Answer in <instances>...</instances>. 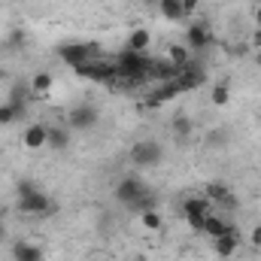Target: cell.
Wrapping results in <instances>:
<instances>
[{
	"instance_id": "1",
	"label": "cell",
	"mask_w": 261,
	"mask_h": 261,
	"mask_svg": "<svg viewBox=\"0 0 261 261\" xmlns=\"http://www.w3.org/2000/svg\"><path fill=\"white\" fill-rule=\"evenodd\" d=\"M149 67H152V55L149 52H130L122 49L116 55V70H119V79H125L130 85H140L149 79Z\"/></svg>"
},
{
	"instance_id": "2",
	"label": "cell",
	"mask_w": 261,
	"mask_h": 261,
	"mask_svg": "<svg viewBox=\"0 0 261 261\" xmlns=\"http://www.w3.org/2000/svg\"><path fill=\"white\" fill-rule=\"evenodd\" d=\"M128 158L137 170H152V167H158L164 161V146L158 140H137L130 146Z\"/></svg>"
},
{
	"instance_id": "3",
	"label": "cell",
	"mask_w": 261,
	"mask_h": 261,
	"mask_svg": "<svg viewBox=\"0 0 261 261\" xmlns=\"http://www.w3.org/2000/svg\"><path fill=\"white\" fill-rule=\"evenodd\" d=\"M149 192H152V189H149V186L143 182V176H137V173H128V176H122V179L116 182V200L125 203L128 210H134Z\"/></svg>"
},
{
	"instance_id": "4",
	"label": "cell",
	"mask_w": 261,
	"mask_h": 261,
	"mask_svg": "<svg viewBox=\"0 0 261 261\" xmlns=\"http://www.w3.org/2000/svg\"><path fill=\"white\" fill-rule=\"evenodd\" d=\"M15 210H18L21 216H49V213L55 210V200L46 195L43 189H34L31 195H21L15 200Z\"/></svg>"
},
{
	"instance_id": "5",
	"label": "cell",
	"mask_w": 261,
	"mask_h": 261,
	"mask_svg": "<svg viewBox=\"0 0 261 261\" xmlns=\"http://www.w3.org/2000/svg\"><path fill=\"white\" fill-rule=\"evenodd\" d=\"M94 52H97V46L79 43V40H76V43H61V46H58V58H61L70 70H76V67L94 61Z\"/></svg>"
},
{
	"instance_id": "6",
	"label": "cell",
	"mask_w": 261,
	"mask_h": 261,
	"mask_svg": "<svg viewBox=\"0 0 261 261\" xmlns=\"http://www.w3.org/2000/svg\"><path fill=\"white\" fill-rule=\"evenodd\" d=\"M210 206H213V203L203 195H192V197L182 200V216H186V222L192 225V231H197V234L203 231V219L210 216Z\"/></svg>"
},
{
	"instance_id": "7",
	"label": "cell",
	"mask_w": 261,
	"mask_h": 261,
	"mask_svg": "<svg viewBox=\"0 0 261 261\" xmlns=\"http://www.w3.org/2000/svg\"><path fill=\"white\" fill-rule=\"evenodd\" d=\"M97 122H100V113L94 103H79L67 113V128L70 130H91Z\"/></svg>"
},
{
	"instance_id": "8",
	"label": "cell",
	"mask_w": 261,
	"mask_h": 261,
	"mask_svg": "<svg viewBox=\"0 0 261 261\" xmlns=\"http://www.w3.org/2000/svg\"><path fill=\"white\" fill-rule=\"evenodd\" d=\"M213 40H216V34H213V28L206 24V21H192L189 28H186V46L192 49V52H203V49H210L213 46Z\"/></svg>"
},
{
	"instance_id": "9",
	"label": "cell",
	"mask_w": 261,
	"mask_h": 261,
	"mask_svg": "<svg viewBox=\"0 0 261 261\" xmlns=\"http://www.w3.org/2000/svg\"><path fill=\"white\" fill-rule=\"evenodd\" d=\"M76 76L91 79V82H116L119 70H116V64H107V61H88V64L76 67Z\"/></svg>"
},
{
	"instance_id": "10",
	"label": "cell",
	"mask_w": 261,
	"mask_h": 261,
	"mask_svg": "<svg viewBox=\"0 0 261 261\" xmlns=\"http://www.w3.org/2000/svg\"><path fill=\"white\" fill-rule=\"evenodd\" d=\"M46 140H49V125H43V122L28 125V130L21 134V146H24V149H31V152L46 149Z\"/></svg>"
},
{
	"instance_id": "11",
	"label": "cell",
	"mask_w": 261,
	"mask_h": 261,
	"mask_svg": "<svg viewBox=\"0 0 261 261\" xmlns=\"http://www.w3.org/2000/svg\"><path fill=\"white\" fill-rule=\"evenodd\" d=\"M231 231H237V225L234 222H228L225 216H216V213H210L206 219H203V231L200 234H206V237H225V234H231Z\"/></svg>"
},
{
	"instance_id": "12",
	"label": "cell",
	"mask_w": 261,
	"mask_h": 261,
	"mask_svg": "<svg viewBox=\"0 0 261 261\" xmlns=\"http://www.w3.org/2000/svg\"><path fill=\"white\" fill-rule=\"evenodd\" d=\"M237 249H240V234H237V231H231V234L213 240V252H216V258H222V261H228L231 255H237Z\"/></svg>"
},
{
	"instance_id": "13",
	"label": "cell",
	"mask_w": 261,
	"mask_h": 261,
	"mask_svg": "<svg viewBox=\"0 0 261 261\" xmlns=\"http://www.w3.org/2000/svg\"><path fill=\"white\" fill-rule=\"evenodd\" d=\"M203 197H206L210 203H222V206H228V210H237V197H234V192H228V189L219 186V182H210V186L203 189Z\"/></svg>"
},
{
	"instance_id": "14",
	"label": "cell",
	"mask_w": 261,
	"mask_h": 261,
	"mask_svg": "<svg viewBox=\"0 0 261 261\" xmlns=\"http://www.w3.org/2000/svg\"><path fill=\"white\" fill-rule=\"evenodd\" d=\"M149 46H152V31L149 28H130L128 40H125V49H130V52H149Z\"/></svg>"
},
{
	"instance_id": "15",
	"label": "cell",
	"mask_w": 261,
	"mask_h": 261,
	"mask_svg": "<svg viewBox=\"0 0 261 261\" xmlns=\"http://www.w3.org/2000/svg\"><path fill=\"white\" fill-rule=\"evenodd\" d=\"M12 261H43V249L31 240H18L12 243Z\"/></svg>"
},
{
	"instance_id": "16",
	"label": "cell",
	"mask_w": 261,
	"mask_h": 261,
	"mask_svg": "<svg viewBox=\"0 0 261 261\" xmlns=\"http://www.w3.org/2000/svg\"><path fill=\"white\" fill-rule=\"evenodd\" d=\"M46 149L61 155L70 149V128H49V140H46Z\"/></svg>"
},
{
	"instance_id": "17",
	"label": "cell",
	"mask_w": 261,
	"mask_h": 261,
	"mask_svg": "<svg viewBox=\"0 0 261 261\" xmlns=\"http://www.w3.org/2000/svg\"><path fill=\"white\" fill-rule=\"evenodd\" d=\"M52 85H55V76H52L49 70H40V73L31 76V91H34V94H49Z\"/></svg>"
},
{
	"instance_id": "18",
	"label": "cell",
	"mask_w": 261,
	"mask_h": 261,
	"mask_svg": "<svg viewBox=\"0 0 261 261\" xmlns=\"http://www.w3.org/2000/svg\"><path fill=\"white\" fill-rule=\"evenodd\" d=\"M210 100H213V107H228V100H231V85H228V79L213 82V88H210Z\"/></svg>"
},
{
	"instance_id": "19",
	"label": "cell",
	"mask_w": 261,
	"mask_h": 261,
	"mask_svg": "<svg viewBox=\"0 0 261 261\" xmlns=\"http://www.w3.org/2000/svg\"><path fill=\"white\" fill-rule=\"evenodd\" d=\"M167 61L176 67V70H182V67L192 64V55H189V46H170L167 49Z\"/></svg>"
},
{
	"instance_id": "20",
	"label": "cell",
	"mask_w": 261,
	"mask_h": 261,
	"mask_svg": "<svg viewBox=\"0 0 261 261\" xmlns=\"http://www.w3.org/2000/svg\"><path fill=\"white\" fill-rule=\"evenodd\" d=\"M158 9H161V15H164L167 21H186L179 0H158Z\"/></svg>"
},
{
	"instance_id": "21",
	"label": "cell",
	"mask_w": 261,
	"mask_h": 261,
	"mask_svg": "<svg viewBox=\"0 0 261 261\" xmlns=\"http://www.w3.org/2000/svg\"><path fill=\"white\" fill-rule=\"evenodd\" d=\"M18 119H24V113H18L9 100L6 103H0V128H9V125H15Z\"/></svg>"
},
{
	"instance_id": "22",
	"label": "cell",
	"mask_w": 261,
	"mask_h": 261,
	"mask_svg": "<svg viewBox=\"0 0 261 261\" xmlns=\"http://www.w3.org/2000/svg\"><path fill=\"white\" fill-rule=\"evenodd\" d=\"M140 222H143V228H149V231H161V228H164V216H161L158 210L140 213Z\"/></svg>"
},
{
	"instance_id": "23",
	"label": "cell",
	"mask_w": 261,
	"mask_h": 261,
	"mask_svg": "<svg viewBox=\"0 0 261 261\" xmlns=\"http://www.w3.org/2000/svg\"><path fill=\"white\" fill-rule=\"evenodd\" d=\"M192 119H189V116H186V113H176V116H173V134H176V137H182V140H186V137H192Z\"/></svg>"
},
{
	"instance_id": "24",
	"label": "cell",
	"mask_w": 261,
	"mask_h": 261,
	"mask_svg": "<svg viewBox=\"0 0 261 261\" xmlns=\"http://www.w3.org/2000/svg\"><path fill=\"white\" fill-rule=\"evenodd\" d=\"M228 140H231L228 128H213L206 134V143H213V146H222V143H228Z\"/></svg>"
},
{
	"instance_id": "25",
	"label": "cell",
	"mask_w": 261,
	"mask_h": 261,
	"mask_svg": "<svg viewBox=\"0 0 261 261\" xmlns=\"http://www.w3.org/2000/svg\"><path fill=\"white\" fill-rule=\"evenodd\" d=\"M34 189H40L34 179H18V182H15V195H18V197H21V195H31Z\"/></svg>"
},
{
	"instance_id": "26",
	"label": "cell",
	"mask_w": 261,
	"mask_h": 261,
	"mask_svg": "<svg viewBox=\"0 0 261 261\" xmlns=\"http://www.w3.org/2000/svg\"><path fill=\"white\" fill-rule=\"evenodd\" d=\"M197 3H200V0H179V6H182V15H186V18L197 12Z\"/></svg>"
},
{
	"instance_id": "27",
	"label": "cell",
	"mask_w": 261,
	"mask_h": 261,
	"mask_svg": "<svg viewBox=\"0 0 261 261\" xmlns=\"http://www.w3.org/2000/svg\"><path fill=\"white\" fill-rule=\"evenodd\" d=\"M249 243H252L255 249H261V225H255V228H252V234H249Z\"/></svg>"
},
{
	"instance_id": "28",
	"label": "cell",
	"mask_w": 261,
	"mask_h": 261,
	"mask_svg": "<svg viewBox=\"0 0 261 261\" xmlns=\"http://www.w3.org/2000/svg\"><path fill=\"white\" fill-rule=\"evenodd\" d=\"M249 46H252V52H258V49H261V31H258V28H255V34L249 37Z\"/></svg>"
},
{
	"instance_id": "29",
	"label": "cell",
	"mask_w": 261,
	"mask_h": 261,
	"mask_svg": "<svg viewBox=\"0 0 261 261\" xmlns=\"http://www.w3.org/2000/svg\"><path fill=\"white\" fill-rule=\"evenodd\" d=\"M24 43V31H12V46H21Z\"/></svg>"
},
{
	"instance_id": "30",
	"label": "cell",
	"mask_w": 261,
	"mask_h": 261,
	"mask_svg": "<svg viewBox=\"0 0 261 261\" xmlns=\"http://www.w3.org/2000/svg\"><path fill=\"white\" fill-rule=\"evenodd\" d=\"M252 15H255V28H258V31H261V3H258V6H255V12H252Z\"/></svg>"
},
{
	"instance_id": "31",
	"label": "cell",
	"mask_w": 261,
	"mask_h": 261,
	"mask_svg": "<svg viewBox=\"0 0 261 261\" xmlns=\"http://www.w3.org/2000/svg\"><path fill=\"white\" fill-rule=\"evenodd\" d=\"M252 61H255V67H261V49L258 52H252Z\"/></svg>"
},
{
	"instance_id": "32",
	"label": "cell",
	"mask_w": 261,
	"mask_h": 261,
	"mask_svg": "<svg viewBox=\"0 0 261 261\" xmlns=\"http://www.w3.org/2000/svg\"><path fill=\"white\" fill-rule=\"evenodd\" d=\"M0 237H3V225H0Z\"/></svg>"
},
{
	"instance_id": "33",
	"label": "cell",
	"mask_w": 261,
	"mask_h": 261,
	"mask_svg": "<svg viewBox=\"0 0 261 261\" xmlns=\"http://www.w3.org/2000/svg\"><path fill=\"white\" fill-rule=\"evenodd\" d=\"M258 3H261V0H258Z\"/></svg>"
}]
</instances>
